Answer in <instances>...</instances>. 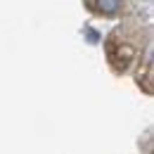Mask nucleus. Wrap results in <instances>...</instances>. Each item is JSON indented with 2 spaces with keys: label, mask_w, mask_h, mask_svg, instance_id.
I'll list each match as a JSON object with an SVG mask.
<instances>
[{
  "label": "nucleus",
  "mask_w": 154,
  "mask_h": 154,
  "mask_svg": "<svg viewBox=\"0 0 154 154\" xmlns=\"http://www.w3.org/2000/svg\"><path fill=\"white\" fill-rule=\"evenodd\" d=\"M90 7L95 10L97 14H107L112 17L121 10V0H90Z\"/></svg>",
  "instance_id": "f257e3e1"
}]
</instances>
